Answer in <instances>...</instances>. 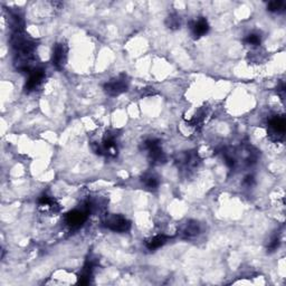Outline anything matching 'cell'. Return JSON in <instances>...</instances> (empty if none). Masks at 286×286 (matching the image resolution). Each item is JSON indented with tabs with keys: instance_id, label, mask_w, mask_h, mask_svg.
<instances>
[{
	"instance_id": "1",
	"label": "cell",
	"mask_w": 286,
	"mask_h": 286,
	"mask_svg": "<svg viewBox=\"0 0 286 286\" xmlns=\"http://www.w3.org/2000/svg\"><path fill=\"white\" fill-rule=\"evenodd\" d=\"M129 89V81L128 76L125 74H121L118 78H114L104 85V91H105L110 96H119L123 94L124 92Z\"/></svg>"
},
{
	"instance_id": "2",
	"label": "cell",
	"mask_w": 286,
	"mask_h": 286,
	"mask_svg": "<svg viewBox=\"0 0 286 286\" xmlns=\"http://www.w3.org/2000/svg\"><path fill=\"white\" fill-rule=\"evenodd\" d=\"M95 151L98 155H103L106 157H117L118 155V146L115 135L106 134L100 142L95 143Z\"/></svg>"
},
{
	"instance_id": "3",
	"label": "cell",
	"mask_w": 286,
	"mask_h": 286,
	"mask_svg": "<svg viewBox=\"0 0 286 286\" xmlns=\"http://www.w3.org/2000/svg\"><path fill=\"white\" fill-rule=\"evenodd\" d=\"M104 224L106 228L115 233H126L131 228V223L122 214H108Z\"/></svg>"
},
{
	"instance_id": "4",
	"label": "cell",
	"mask_w": 286,
	"mask_h": 286,
	"mask_svg": "<svg viewBox=\"0 0 286 286\" xmlns=\"http://www.w3.org/2000/svg\"><path fill=\"white\" fill-rule=\"evenodd\" d=\"M145 148L149 152V158L152 163L161 164L166 162V155L160 147V141L151 139L145 142Z\"/></svg>"
},
{
	"instance_id": "5",
	"label": "cell",
	"mask_w": 286,
	"mask_h": 286,
	"mask_svg": "<svg viewBox=\"0 0 286 286\" xmlns=\"http://www.w3.org/2000/svg\"><path fill=\"white\" fill-rule=\"evenodd\" d=\"M68 46L65 43H58L54 47L53 52V65L57 69H63L67 63Z\"/></svg>"
},
{
	"instance_id": "6",
	"label": "cell",
	"mask_w": 286,
	"mask_h": 286,
	"mask_svg": "<svg viewBox=\"0 0 286 286\" xmlns=\"http://www.w3.org/2000/svg\"><path fill=\"white\" fill-rule=\"evenodd\" d=\"M29 73H30L29 78L27 80L25 85V90L28 93L40 89L43 84V82L45 81L46 78V73L43 68H35L29 72Z\"/></svg>"
},
{
	"instance_id": "7",
	"label": "cell",
	"mask_w": 286,
	"mask_h": 286,
	"mask_svg": "<svg viewBox=\"0 0 286 286\" xmlns=\"http://www.w3.org/2000/svg\"><path fill=\"white\" fill-rule=\"evenodd\" d=\"M87 214H89V212L85 209H83V210L75 209V210H72L68 213H66L65 223L70 228H79L86 222Z\"/></svg>"
},
{
	"instance_id": "8",
	"label": "cell",
	"mask_w": 286,
	"mask_h": 286,
	"mask_svg": "<svg viewBox=\"0 0 286 286\" xmlns=\"http://www.w3.org/2000/svg\"><path fill=\"white\" fill-rule=\"evenodd\" d=\"M269 130H271V135L275 137V140L283 139L285 129H286V122L284 117H279V115H275L268 122Z\"/></svg>"
},
{
	"instance_id": "9",
	"label": "cell",
	"mask_w": 286,
	"mask_h": 286,
	"mask_svg": "<svg viewBox=\"0 0 286 286\" xmlns=\"http://www.w3.org/2000/svg\"><path fill=\"white\" fill-rule=\"evenodd\" d=\"M38 209L44 213L54 214L60 210V206L54 198L44 195L38 199Z\"/></svg>"
},
{
	"instance_id": "10",
	"label": "cell",
	"mask_w": 286,
	"mask_h": 286,
	"mask_svg": "<svg viewBox=\"0 0 286 286\" xmlns=\"http://www.w3.org/2000/svg\"><path fill=\"white\" fill-rule=\"evenodd\" d=\"M190 29H191V34L192 36H194V38H196V40H199V38L208 34L209 29H210V26H209V23L206 18L200 17L192 21Z\"/></svg>"
},
{
	"instance_id": "11",
	"label": "cell",
	"mask_w": 286,
	"mask_h": 286,
	"mask_svg": "<svg viewBox=\"0 0 286 286\" xmlns=\"http://www.w3.org/2000/svg\"><path fill=\"white\" fill-rule=\"evenodd\" d=\"M167 239L168 237L166 235H162V234H159L153 236V237L147 239L146 241V247L149 251H156L158 248H160L164 244L167 243Z\"/></svg>"
},
{
	"instance_id": "12",
	"label": "cell",
	"mask_w": 286,
	"mask_h": 286,
	"mask_svg": "<svg viewBox=\"0 0 286 286\" xmlns=\"http://www.w3.org/2000/svg\"><path fill=\"white\" fill-rule=\"evenodd\" d=\"M181 232H183L185 237H195V236L200 233V226L197 222H188L185 225Z\"/></svg>"
},
{
	"instance_id": "13",
	"label": "cell",
	"mask_w": 286,
	"mask_h": 286,
	"mask_svg": "<svg viewBox=\"0 0 286 286\" xmlns=\"http://www.w3.org/2000/svg\"><path fill=\"white\" fill-rule=\"evenodd\" d=\"M166 24L170 29H178L181 26V19L177 14H172L167 18Z\"/></svg>"
},
{
	"instance_id": "14",
	"label": "cell",
	"mask_w": 286,
	"mask_h": 286,
	"mask_svg": "<svg viewBox=\"0 0 286 286\" xmlns=\"http://www.w3.org/2000/svg\"><path fill=\"white\" fill-rule=\"evenodd\" d=\"M245 44L249 46H260L262 43V37L257 32H252L248 36L245 38Z\"/></svg>"
},
{
	"instance_id": "15",
	"label": "cell",
	"mask_w": 286,
	"mask_h": 286,
	"mask_svg": "<svg viewBox=\"0 0 286 286\" xmlns=\"http://www.w3.org/2000/svg\"><path fill=\"white\" fill-rule=\"evenodd\" d=\"M284 6H285V4L283 2H280V0H274V2L268 3L267 10L272 13H278L280 12V10H283Z\"/></svg>"
},
{
	"instance_id": "16",
	"label": "cell",
	"mask_w": 286,
	"mask_h": 286,
	"mask_svg": "<svg viewBox=\"0 0 286 286\" xmlns=\"http://www.w3.org/2000/svg\"><path fill=\"white\" fill-rule=\"evenodd\" d=\"M142 181H143V184L146 185L147 188H149V189H156L159 186V181L155 175H147V177L142 179Z\"/></svg>"
},
{
	"instance_id": "17",
	"label": "cell",
	"mask_w": 286,
	"mask_h": 286,
	"mask_svg": "<svg viewBox=\"0 0 286 286\" xmlns=\"http://www.w3.org/2000/svg\"><path fill=\"white\" fill-rule=\"evenodd\" d=\"M279 244H280V240H279V238L277 237H274L271 241H269V244H268V247H267V252H269V253H273V252H275L276 251L278 247H279Z\"/></svg>"
},
{
	"instance_id": "18",
	"label": "cell",
	"mask_w": 286,
	"mask_h": 286,
	"mask_svg": "<svg viewBox=\"0 0 286 286\" xmlns=\"http://www.w3.org/2000/svg\"><path fill=\"white\" fill-rule=\"evenodd\" d=\"M254 177H253V175H247V177H245V179H244V185H246L247 187H251L253 184H254Z\"/></svg>"
}]
</instances>
